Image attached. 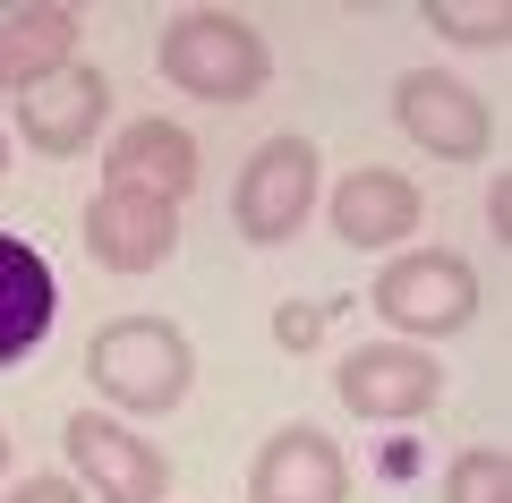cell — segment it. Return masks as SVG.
<instances>
[{
  "label": "cell",
  "instance_id": "1",
  "mask_svg": "<svg viewBox=\"0 0 512 503\" xmlns=\"http://www.w3.org/2000/svg\"><path fill=\"white\" fill-rule=\"evenodd\" d=\"M154 69H163L171 94L222 103V111L256 103V94L274 86V52H265V35L239 9H180L163 26V43H154Z\"/></svg>",
  "mask_w": 512,
  "mask_h": 503
},
{
  "label": "cell",
  "instance_id": "2",
  "mask_svg": "<svg viewBox=\"0 0 512 503\" xmlns=\"http://www.w3.org/2000/svg\"><path fill=\"white\" fill-rule=\"evenodd\" d=\"M86 384L128 418H163L197 384V350L171 316H111L86 342Z\"/></svg>",
  "mask_w": 512,
  "mask_h": 503
},
{
  "label": "cell",
  "instance_id": "3",
  "mask_svg": "<svg viewBox=\"0 0 512 503\" xmlns=\"http://www.w3.org/2000/svg\"><path fill=\"white\" fill-rule=\"evenodd\" d=\"M367 307H376L402 342L427 350V342H444V333H461V324H478V273H470V256H453V248H402V256H384Z\"/></svg>",
  "mask_w": 512,
  "mask_h": 503
},
{
  "label": "cell",
  "instance_id": "4",
  "mask_svg": "<svg viewBox=\"0 0 512 503\" xmlns=\"http://www.w3.org/2000/svg\"><path fill=\"white\" fill-rule=\"evenodd\" d=\"M316 197H325V162L308 137H265L231 180V231L248 248H282L291 231H308Z\"/></svg>",
  "mask_w": 512,
  "mask_h": 503
},
{
  "label": "cell",
  "instance_id": "5",
  "mask_svg": "<svg viewBox=\"0 0 512 503\" xmlns=\"http://www.w3.org/2000/svg\"><path fill=\"white\" fill-rule=\"evenodd\" d=\"M60 452H69L77 486H86L94 503H163L171 495L163 444L137 435L128 418H111V410H77L69 427H60Z\"/></svg>",
  "mask_w": 512,
  "mask_h": 503
},
{
  "label": "cell",
  "instance_id": "6",
  "mask_svg": "<svg viewBox=\"0 0 512 503\" xmlns=\"http://www.w3.org/2000/svg\"><path fill=\"white\" fill-rule=\"evenodd\" d=\"M333 393L367 427H410V418H427L444 401V367L419 342H359L333 359Z\"/></svg>",
  "mask_w": 512,
  "mask_h": 503
},
{
  "label": "cell",
  "instance_id": "7",
  "mask_svg": "<svg viewBox=\"0 0 512 503\" xmlns=\"http://www.w3.org/2000/svg\"><path fill=\"white\" fill-rule=\"evenodd\" d=\"M393 120H402V137L419 145L427 162H478L487 137H495L487 103H478L461 77H444V69H402L393 77Z\"/></svg>",
  "mask_w": 512,
  "mask_h": 503
},
{
  "label": "cell",
  "instance_id": "8",
  "mask_svg": "<svg viewBox=\"0 0 512 503\" xmlns=\"http://www.w3.org/2000/svg\"><path fill=\"white\" fill-rule=\"evenodd\" d=\"M77 239L103 273H163L180 256V205L146 197V188H94Z\"/></svg>",
  "mask_w": 512,
  "mask_h": 503
},
{
  "label": "cell",
  "instance_id": "9",
  "mask_svg": "<svg viewBox=\"0 0 512 503\" xmlns=\"http://www.w3.org/2000/svg\"><path fill=\"white\" fill-rule=\"evenodd\" d=\"M248 503H350L342 444L316 435L308 418H291V427L265 435V452L248 461Z\"/></svg>",
  "mask_w": 512,
  "mask_h": 503
},
{
  "label": "cell",
  "instance_id": "10",
  "mask_svg": "<svg viewBox=\"0 0 512 503\" xmlns=\"http://www.w3.org/2000/svg\"><path fill=\"white\" fill-rule=\"evenodd\" d=\"M77 35H86V18H77L69 0H9L0 9V94L18 103L43 77L77 69Z\"/></svg>",
  "mask_w": 512,
  "mask_h": 503
},
{
  "label": "cell",
  "instance_id": "11",
  "mask_svg": "<svg viewBox=\"0 0 512 503\" xmlns=\"http://www.w3.org/2000/svg\"><path fill=\"white\" fill-rule=\"evenodd\" d=\"M197 180H205V154L180 120H128L103 154V188H146L163 205H188Z\"/></svg>",
  "mask_w": 512,
  "mask_h": 503
},
{
  "label": "cell",
  "instance_id": "12",
  "mask_svg": "<svg viewBox=\"0 0 512 503\" xmlns=\"http://www.w3.org/2000/svg\"><path fill=\"white\" fill-rule=\"evenodd\" d=\"M111 120V77L103 69H60L35 94H18V137L35 154H86Z\"/></svg>",
  "mask_w": 512,
  "mask_h": 503
},
{
  "label": "cell",
  "instance_id": "13",
  "mask_svg": "<svg viewBox=\"0 0 512 503\" xmlns=\"http://www.w3.org/2000/svg\"><path fill=\"white\" fill-rule=\"evenodd\" d=\"M325 222H333L342 248H402L427 222V205H419V188H410L402 171H350L325 197Z\"/></svg>",
  "mask_w": 512,
  "mask_h": 503
},
{
  "label": "cell",
  "instance_id": "14",
  "mask_svg": "<svg viewBox=\"0 0 512 503\" xmlns=\"http://www.w3.org/2000/svg\"><path fill=\"white\" fill-rule=\"evenodd\" d=\"M52 316H60V282L43 265V248H26L18 231H0V367L35 359Z\"/></svg>",
  "mask_w": 512,
  "mask_h": 503
},
{
  "label": "cell",
  "instance_id": "15",
  "mask_svg": "<svg viewBox=\"0 0 512 503\" xmlns=\"http://www.w3.org/2000/svg\"><path fill=\"white\" fill-rule=\"evenodd\" d=\"M427 26L453 43H470V52H504L512 43V9L504 0H427Z\"/></svg>",
  "mask_w": 512,
  "mask_h": 503
},
{
  "label": "cell",
  "instance_id": "16",
  "mask_svg": "<svg viewBox=\"0 0 512 503\" xmlns=\"http://www.w3.org/2000/svg\"><path fill=\"white\" fill-rule=\"evenodd\" d=\"M444 503H512V452L504 444H470L444 469Z\"/></svg>",
  "mask_w": 512,
  "mask_h": 503
},
{
  "label": "cell",
  "instance_id": "17",
  "mask_svg": "<svg viewBox=\"0 0 512 503\" xmlns=\"http://www.w3.org/2000/svg\"><path fill=\"white\" fill-rule=\"evenodd\" d=\"M0 503H86V486H77V478H18Z\"/></svg>",
  "mask_w": 512,
  "mask_h": 503
},
{
  "label": "cell",
  "instance_id": "18",
  "mask_svg": "<svg viewBox=\"0 0 512 503\" xmlns=\"http://www.w3.org/2000/svg\"><path fill=\"white\" fill-rule=\"evenodd\" d=\"M487 222H495V248H504L512 239V180L504 171H495V188H487Z\"/></svg>",
  "mask_w": 512,
  "mask_h": 503
},
{
  "label": "cell",
  "instance_id": "19",
  "mask_svg": "<svg viewBox=\"0 0 512 503\" xmlns=\"http://www.w3.org/2000/svg\"><path fill=\"white\" fill-rule=\"evenodd\" d=\"M274 333H282V342H316V307H282Z\"/></svg>",
  "mask_w": 512,
  "mask_h": 503
},
{
  "label": "cell",
  "instance_id": "20",
  "mask_svg": "<svg viewBox=\"0 0 512 503\" xmlns=\"http://www.w3.org/2000/svg\"><path fill=\"white\" fill-rule=\"evenodd\" d=\"M0 180H9V128H0Z\"/></svg>",
  "mask_w": 512,
  "mask_h": 503
},
{
  "label": "cell",
  "instance_id": "21",
  "mask_svg": "<svg viewBox=\"0 0 512 503\" xmlns=\"http://www.w3.org/2000/svg\"><path fill=\"white\" fill-rule=\"evenodd\" d=\"M0 478H9V435H0Z\"/></svg>",
  "mask_w": 512,
  "mask_h": 503
}]
</instances>
